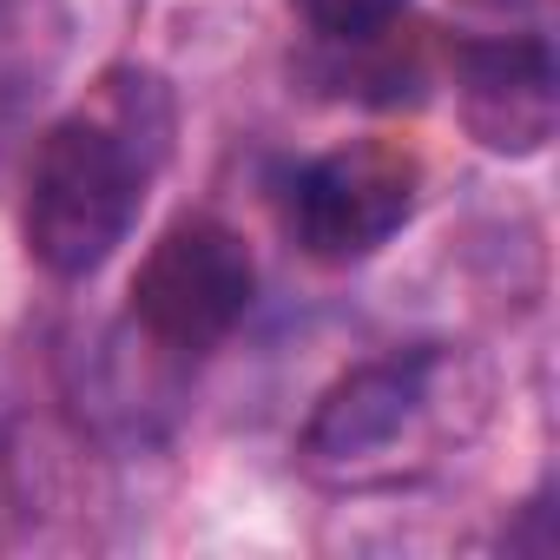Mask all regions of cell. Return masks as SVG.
Masks as SVG:
<instances>
[{
    "mask_svg": "<svg viewBox=\"0 0 560 560\" xmlns=\"http://www.w3.org/2000/svg\"><path fill=\"white\" fill-rule=\"evenodd\" d=\"M172 93L145 67H113L100 73L93 100L54 119L27 159V257L80 284L93 277L139 224L145 191L172 152Z\"/></svg>",
    "mask_w": 560,
    "mask_h": 560,
    "instance_id": "cell-1",
    "label": "cell"
},
{
    "mask_svg": "<svg viewBox=\"0 0 560 560\" xmlns=\"http://www.w3.org/2000/svg\"><path fill=\"white\" fill-rule=\"evenodd\" d=\"M494 416V376L462 343H409L343 370L304 435L298 468L337 494H383L435 475Z\"/></svg>",
    "mask_w": 560,
    "mask_h": 560,
    "instance_id": "cell-2",
    "label": "cell"
},
{
    "mask_svg": "<svg viewBox=\"0 0 560 560\" xmlns=\"http://www.w3.org/2000/svg\"><path fill=\"white\" fill-rule=\"evenodd\" d=\"M132 324L165 357H211L257 304V264L218 218H178L132 270Z\"/></svg>",
    "mask_w": 560,
    "mask_h": 560,
    "instance_id": "cell-3",
    "label": "cell"
},
{
    "mask_svg": "<svg viewBox=\"0 0 560 560\" xmlns=\"http://www.w3.org/2000/svg\"><path fill=\"white\" fill-rule=\"evenodd\" d=\"M422 205V159L389 139H350L284 178V231L317 264L376 257Z\"/></svg>",
    "mask_w": 560,
    "mask_h": 560,
    "instance_id": "cell-4",
    "label": "cell"
},
{
    "mask_svg": "<svg viewBox=\"0 0 560 560\" xmlns=\"http://www.w3.org/2000/svg\"><path fill=\"white\" fill-rule=\"evenodd\" d=\"M455 113L468 139L494 159H540L560 126V67L540 34L462 40L455 47Z\"/></svg>",
    "mask_w": 560,
    "mask_h": 560,
    "instance_id": "cell-5",
    "label": "cell"
},
{
    "mask_svg": "<svg viewBox=\"0 0 560 560\" xmlns=\"http://www.w3.org/2000/svg\"><path fill=\"white\" fill-rule=\"evenodd\" d=\"M291 8L324 34V40H376V34H389V21L409 8V0H291Z\"/></svg>",
    "mask_w": 560,
    "mask_h": 560,
    "instance_id": "cell-6",
    "label": "cell"
}]
</instances>
